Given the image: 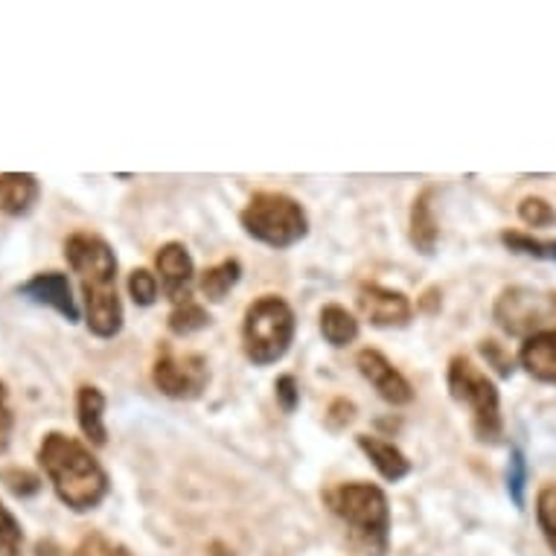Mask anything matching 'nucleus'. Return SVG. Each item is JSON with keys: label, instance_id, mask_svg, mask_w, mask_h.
<instances>
[{"label": "nucleus", "instance_id": "f257e3e1", "mask_svg": "<svg viewBox=\"0 0 556 556\" xmlns=\"http://www.w3.org/2000/svg\"><path fill=\"white\" fill-rule=\"evenodd\" d=\"M64 260L79 277L85 298V324L93 336L109 341L123 329V301L117 292V254L97 233L79 230L64 242Z\"/></svg>", "mask_w": 556, "mask_h": 556}, {"label": "nucleus", "instance_id": "f03ea898", "mask_svg": "<svg viewBox=\"0 0 556 556\" xmlns=\"http://www.w3.org/2000/svg\"><path fill=\"white\" fill-rule=\"evenodd\" d=\"M38 464L64 507L74 513H91L105 502L111 490L109 472L83 440L64 431H47L38 446Z\"/></svg>", "mask_w": 556, "mask_h": 556}, {"label": "nucleus", "instance_id": "7ed1b4c3", "mask_svg": "<svg viewBox=\"0 0 556 556\" xmlns=\"http://www.w3.org/2000/svg\"><path fill=\"white\" fill-rule=\"evenodd\" d=\"M329 513L341 519L367 556H384L391 547V504L388 495L367 481L338 483L324 493Z\"/></svg>", "mask_w": 556, "mask_h": 556}, {"label": "nucleus", "instance_id": "20e7f679", "mask_svg": "<svg viewBox=\"0 0 556 556\" xmlns=\"http://www.w3.org/2000/svg\"><path fill=\"white\" fill-rule=\"evenodd\" d=\"M239 222L248 237L274 251L298 245L309 233V216L301 207V201L286 192H254L245 211L239 213Z\"/></svg>", "mask_w": 556, "mask_h": 556}, {"label": "nucleus", "instance_id": "39448f33", "mask_svg": "<svg viewBox=\"0 0 556 556\" xmlns=\"http://www.w3.org/2000/svg\"><path fill=\"white\" fill-rule=\"evenodd\" d=\"M298 320L294 309L277 294H263L245 309L242 320V346L248 362L256 367L277 365L292 350Z\"/></svg>", "mask_w": 556, "mask_h": 556}, {"label": "nucleus", "instance_id": "423d86ee", "mask_svg": "<svg viewBox=\"0 0 556 556\" xmlns=\"http://www.w3.org/2000/svg\"><path fill=\"white\" fill-rule=\"evenodd\" d=\"M448 393L452 400L460 402L472 414V431L481 443H502L504 420H502V396L493 379L483 374L469 356H455L448 362Z\"/></svg>", "mask_w": 556, "mask_h": 556}, {"label": "nucleus", "instance_id": "0eeeda50", "mask_svg": "<svg viewBox=\"0 0 556 556\" xmlns=\"http://www.w3.org/2000/svg\"><path fill=\"white\" fill-rule=\"evenodd\" d=\"M495 324L507 332V336L530 338L536 332H545L556 320V294L536 292L528 286H513L498 294L493 309Z\"/></svg>", "mask_w": 556, "mask_h": 556}, {"label": "nucleus", "instance_id": "6e6552de", "mask_svg": "<svg viewBox=\"0 0 556 556\" xmlns=\"http://www.w3.org/2000/svg\"><path fill=\"white\" fill-rule=\"evenodd\" d=\"M152 382L169 400H199L211 384V367H207V358L199 353L178 356L164 350L152 367Z\"/></svg>", "mask_w": 556, "mask_h": 556}, {"label": "nucleus", "instance_id": "1a4fd4ad", "mask_svg": "<svg viewBox=\"0 0 556 556\" xmlns=\"http://www.w3.org/2000/svg\"><path fill=\"white\" fill-rule=\"evenodd\" d=\"M155 268L161 274V289L175 306L192 301V286H195V265L190 251L181 242H166L157 248Z\"/></svg>", "mask_w": 556, "mask_h": 556}, {"label": "nucleus", "instance_id": "9d476101", "mask_svg": "<svg viewBox=\"0 0 556 556\" xmlns=\"http://www.w3.org/2000/svg\"><path fill=\"white\" fill-rule=\"evenodd\" d=\"M358 312L376 329H400L410 324L414 306L402 292L384 289L379 283H365L358 289Z\"/></svg>", "mask_w": 556, "mask_h": 556}, {"label": "nucleus", "instance_id": "9b49d317", "mask_svg": "<svg viewBox=\"0 0 556 556\" xmlns=\"http://www.w3.org/2000/svg\"><path fill=\"white\" fill-rule=\"evenodd\" d=\"M21 298L47 306V309L59 312L67 324H79V306H76L74 289L67 274L62 271H38L29 277L27 283L18 286Z\"/></svg>", "mask_w": 556, "mask_h": 556}, {"label": "nucleus", "instance_id": "f8f14e48", "mask_svg": "<svg viewBox=\"0 0 556 556\" xmlns=\"http://www.w3.org/2000/svg\"><path fill=\"white\" fill-rule=\"evenodd\" d=\"M358 374L365 376L367 382L374 384L376 393L391 405H408L414 402V388L379 350H362L356 356Z\"/></svg>", "mask_w": 556, "mask_h": 556}, {"label": "nucleus", "instance_id": "ddd939ff", "mask_svg": "<svg viewBox=\"0 0 556 556\" xmlns=\"http://www.w3.org/2000/svg\"><path fill=\"white\" fill-rule=\"evenodd\" d=\"M519 365L536 382L556 384V329H545L525 338L519 350Z\"/></svg>", "mask_w": 556, "mask_h": 556}, {"label": "nucleus", "instance_id": "4468645a", "mask_svg": "<svg viewBox=\"0 0 556 556\" xmlns=\"http://www.w3.org/2000/svg\"><path fill=\"white\" fill-rule=\"evenodd\" d=\"M41 195V184L33 173H0V213L3 216H27Z\"/></svg>", "mask_w": 556, "mask_h": 556}, {"label": "nucleus", "instance_id": "2eb2a0df", "mask_svg": "<svg viewBox=\"0 0 556 556\" xmlns=\"http://www.w3.org/2000/svg\"><path fill=\"white\" fill-rule=\"evenodd\" d=\"M410 245L417 248L420 254L431 256L434 248H438L440 239V225L438 216H434V187H426V190L414 199L410 204Z\"/></svg>", "mask_w": 556, "mask_h": 556}, {"label": "nucleus", "instance_id": "dca6fc26", "mask_svg": "<svg viewBox=\"0 0 556 556\" xmlns=\"http://www.w3.org/2000/svg\"><path fill=\"white\" fill-rule=\"evenodd\" d=\"M76 420L79 429L93 446H105L109 443V431H105V393L97 384H83L76 391Z\"/></svg>", "mask_w": 556, "mask_h": 556}, {"label": "nucleus", "instance_id": "f3484780", "mask_svg": "<svg viewBox=\"0 0 556 556\" xmlns=\"http://www.w3.org/2000/svg\"><path fill=\"white\" fill-rule=\"evenodd\" d=\"M356 443L384 481L396 483L410 475V460L405 457V452H402L400 446H393V443H388V440L382 438H370V434H358Z\"/></svg>", "mask_w": 556, "mask_h": 556}, {"label": "nucleus", "instance_id": "a211bd4d", "mask_svg": "<svg viewBox=\"0 0 556 556\" xmlns=\"http://www.w3.org/2000/svg\"><path fill=\"white\" fill-rule=\"evenodd\" d=\"M320 336L327 338V344L346 346L358 338V320L353 312H346L338 303H329L320 309Z\"/></svg>", "mask_w": 556, "mask_h": 556}, {"label": "nucleus", "instance_id": "6ab92c4d", "mask_svg": "<svg viewBox=\"0 0 556 556\" xmlns=\"http://www.w3.org/2000/svg\"><path fill=\"white\" fill-rule=\"evenodd\" d=\"M242 277V265L239 260H225V263L213 265L207 271H201L199 289L211 303H222L230 294V289L239 283Z\"/></svg>", "mask_w": 556, "mask_h": 556}, {"label": "nucleus", "instance_id": "aec40b11", "mask_svg": "<svg viewBox=\"0 0 556 556\" xmlns=\"http://www.w3.org/2000/svg\"><path fill=\"white\" fill-rule=\"evenodd\" d=\"M502 242L521 256L556 263V239H536L530 237V233H521V230H504Z\"/></svg>", "mask_w": 556, "mask_h": 556}, {"label": "nucleus", "instance_id": "412c9836", "mask_svg": "<svg viewBox=\"0 0 556 556\" xmlns=\"http://www.w3.org/2000/svg\"><path fill=\"white\" fill-rule=\"evenodd\" d=\"M211 327V315L199 303H181L175 306L173 315H169V332L173 336H192V332H201V329Z\"/></svg>", "mask_w": 556, "mask_h": 556}, {"label": "nucleus", "instance_id": "4be33fe9", "mask_svg": "<svg viewBox=\"0 0 556 556\" xmlns=\"http://www.w3.org/2000/svg\"><path fill=\"white\" fill-rule=\"evenodd\" d=\"M536 519L547 547L556 556V483H545L536 495Z\"/></svg>", "mask_w": 556, "mask_h": 556}, {"label": "nucleus", "instance_id": "5701e85b", "mask_svg": "<svg viewBox=\"0 0 556 556\" xmlns=\"http://www.w3.org/2000/svg\"><path fill=\"white\" fill-rule=\"evenodd\" d=\"M0 483H3L15 498H33V495L41 493V478H38L36 472L24 469V466L0 469Z\"/></svg>", "mask_w": 556, "mask_h": 556}, {"label": "nucleus", "instance_id": "b1692460", "mask_svg": "<svg viewBox=\"0 0 556 556\" xmlns=\"http://www.w3.org/2000/svg\"><path fill=\"white\" fill-rule=\"evenodd\" d=\"M157 277L149 268H135V271L128 274V294H131V301L137 303V306H143V309H149V306H155L157 301Z\"/></svg>", "mask_w": 556, "mask_h": 556}, {"label": "nucleus", "instance_id": "393cba45", "mask_svg": "<svg viewBox=\"0 0 556 556\" xmlns=\"http://www.w3.org/2000/svg\"><path fill=\"white\" fill-rule=\"evenodd\" d=\"M24 551V530L7 504L0 502V556H21Z\"/></svg>", "mask_w": 556, "mask_h": 556}, {"label": "nucleus", "instance_id": "a878e982", "mask_svg": "<svg viewBox=\"0 0 556 556\" xmlns=\"http://www.w3.org/2000/svg\"><path fill=\"white\" fill-rule=\"evenodd\" d=\"M525 490H528V460L521 455V448L510 452V466H507V495L516 507H525Z\"/></svg>", "mask_w": 556, "mask_h": 556}, {"label": "nucleus", "instance_id": "bb28decb", "mask_svg": "<svg viewBox=\"0 0 556 556\" xmlns=\"http://www.w3.org/2000/svg\"><path fill=\"white\" fill-rule=\"evenodd\" d=\"M519 219L525 222L528 228H551V225H556V211L545 199L530 195V199H521Z\"/></svg>", "mask_w": 556, "mask_h": 556}, {"label": "nucleus", "instance_id": "cd10ccee", "mask_svg": "<svg viewBox=\"0 0 556 556\" xmlns=\"http://www.w3.org/2000/svg\"><path fill=\"white\" fill-rule=\"evenodd\" d=\"M74 556H131V551L126 545L114 542V539L102 536V533H88L79 542Z\"/></svg>", "mask_w": 556, "mask_h": 556}, {"label": "nucleus", "instance_id": "c85d7f7f", "mask_svg": "<svg viewBox=\"0 0 556 556\" xmlns=\"http://www.w3.org/2000/svg\"><path fill=\"white\" fill-rule=\"evenodd\" d=\"M274 393H277V402H280V408H283L286 414H294L298 405H301V384H298V379H294L292 374L277 376Z\"/></svg>", "mask_w": 556, "mask_h": 556}, {"label": "nucleus", "instance_id": "c756f323", "mask_svg": "<svg viewBox=\"0 0 556 556\" xmlns=\"http://www.w3.org/2000/svg\"><path fill=\"white\" fill-rule=\"evenodd\" d=\"M481 356L486 358V365H493L498 370V376L510 379L513 376V358L510 353L504 350L498 341H481Z\"/></svg>", "mask_w": 556, "mask_h": 556}, {"label": "nucleus", "instance_id": "7c9ffc66", "mask_svg": "<svg viewBox=\"0 0 556 556\" xmlns=\"http://www.w3.org/2000/svg\"><path fill=\"white\" fill-rule=\"evenodd\" d=\"M356 420V405L350 400H336L329 405V414H327V426L332 431H341L346 429L350 422Z\"/></svg>", "mask_w": 556, "mask_h": 556}, {"label": "nucleus", "instance_id": "2f4dec72", "mask_svg": "<svg viewBox=\"0 0 556 556\" xmlns=\"http://www.w3.org/2000/svg\"><path fill=\"white\" fill-rule=\"evenodd\" d=\"M12 426H15V417H12L10 408V391H7V384L0 382V452L10 448Z\"/></svg>", "mask_w": 556, "mask_h": 556}]
</instances>
